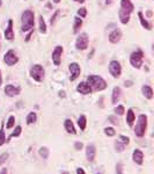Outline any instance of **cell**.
I'll return each mask as SVG.
<instances>
[{"mask_svg": "<svg viewBox=\"0 0 154 174\" xmlns=\"http://www.w3.org/2000/svg\"><path fill=\"white\" fill-rule=\"evenodd\" d=\"M64 127H65V130L69 132V134H72L74 135L77 131H75V129H74V126H73V123L71 120H65V123H64Z\"/></svg>", "mask_w": 154, "mask_h": 174, "instance_id": "24", "label": "cell"}, {"mask_svg": "<svg viewBox=\"0 0 154 174\" xmlns=\"http://www.w3.org/2000/svg\"><path fill=\"white\" fill-rule=\"evenodd\" d=\"M31 35H32V30H30V32H29V34H28V36L26 37V42H29L30 37H31Z\"/></svg>", "mask_w": 154, "mask_h": 174, "instance_id": "43", "label": "cell"}, {"mask_svg": "<svg viewBox=\"0 0 154 174\" xmlns=\"http://www.w3.org/2000/svg\"><path fill=\"white\" fill-rule=\"evenodd\" d=\"M118 142L122 143V144H124V145H128L130 143V138L129 137H126V136H123V135H121V136H118V139H117Z\"/></svg>", "mask_w": 154, "mask_h": 174, "instance_id": "30", "label": "cell"}, {"mask_svg": "<svg viewBox=\"0 0 154 174\" xmlns=\"http://www.w3.org/2000/svg\"><path fill=\"white\" fill-rule=\"evenodd\" d=\"M147 15H148V16H152V12H151V11H150V12H147Z\"/></svg>", "mask_w": 154, "mask_h": 174, "instance_id": "49", "label": "cell"}, {"mask_svg": "<svg viewBox=\"0 0 154 174\" xmlns=\"http://www.w3.org/2000/svg\"><path fill=\"white\" fill-rule=\"evenodd\" d=\"M97 174H99V173H97Z\"/></svg>", "mask_w": 154, "mask_h": 174, "instance_id": "54", "label": "cell"}, {"mask_svg": "<svg viewBox=\"0 0 154 174\" xmlns=\"http://www.w3.org/2000/svg\"><path fill=\"white\" fill-rule=\"evenodd\" d=\"M0 174H7V170H6V168H2L1 172H0Z\"/></svg>", "mask_w": 154, "mask_h": 174, "instance_id": "44", "label": "cell"}, {"mask_svg": "<svg viewBox=\"0 0 154 174\" xmlns=\"http://www.w3.org/2000/svg\"><path fill=\"white\" fill-rule=\"evenodd\" d=\"M122 40V32L119 29H115L109 34V42L113 44H117Z\"/></svg>", "mask_w": 154, "mask_h": 174, "instance_id": "14", "label": "cell"}, {"mask_svg": "<svg viewBox=\"0 0 154 174\" xmlns=\"http://www.w3.org/2000/svg\"><path fill=\"white\" fill-rule=\"evenodd\" d=\"M108 120H109V121L111 122L113 124H115V126H117V124H118V120H116V118L113 117V116H109V117H108Z\"/></svg>", "mask_w": 154, "mask_h": 174, "instance_id": "41", "label": "cell"}, {"mask_svg": "<svg viewBox=\"0 0 154 174\" xmlns=\"http://www.w3.org/2000/svg\"><path fill=\"white\" fill-rule=\"evenodd\" d=\"M35 26V13L31 9H26L21 14V30L23 32L32 30Z\"/></svg>", "mask_w": 154, "mask_h": 174, "instance_id": "1", "label": "cell"}, {"mask_svg": "<svg viewBox=\"0 0 154 174\" xmlns=\"http://www.w3.org/2000/svg\"><path fill=\"white\" fill-rule=\"evenodd\" d=\"M8 156H9L8 153H2V154H0V166H1V165H2V164H4V162H6V160H7V159H8Z\"/></svg>", "mask_w": 154, "mask_h": 174, "instance_id": "38", "label": "cell"}, {"mask_svg": "<svg viewBox=\"0 0 154 174\" xmlns=\"http://www.w3.org/2000/svg\"><path fill=\"white\" fill-rule=\"evenodd\" d=\"M69 70H70V73H71V76H70V80L71 81H74L77 78L80 77L81 67L77 62H72V63L69 65Z\"/></svg>", "mask_w": 154, "mask_h": 174, "instance_id": "9", "label": "cell"}, {"mask_svg": "<svg viewBox=\"0 0 154 174\" xmlns=\"http://www.w3.org/2000/svg\"><path fill=\"white\" fill-rule=\"evenodd\" d=\"M78 16L80 17H86L87 16V8L85 7H81L78 9Z\"/></svg>", "mask_w": 154, "mask_h": 174, "instance_id": "34", "label": "cell"}, {"mask_svg": "<svg viewBox=\"0 0 154 174\" xmlns=\"http://www.w3.org/2000/svg\"><path fill=\"white\" fill-rule=\"evenodd\" d=\"M53 2H55V4H59V2H60V0H53Z\"/></svg>", "mask_w": 154, "mask_h": 174, "instance_id": "47", "label": "cell"}, {"mask_svg": "<svg viewBox=\"0 0 154 174\" xmlns=\"http://www.w3.org/2000/svg\"><path fill=\"white\" fill-rule=\"evenodd\" d=\"M5 143H6V136H5L4 128L1 127V129H0V146L4 145Z\"/></svg>", "mask_w": 154, "mask_h": 174, "instance_id": "32", "label": "cell"}, {"mask_svg": "<svg viewBox=\"0 0 154 174\" xmlns=\"http://www.w3.org/2000/svg\"><path fill=\"white\" fill-rule=\"evenodd\" d=\"M110 1H111V0H107V4H109Z\"/></svg>", "mask_w": 154, "mask_h": 174, "instance_id": "52", "label": "cell"}, {"mask_svg": "<svg viewBox=\"0 0 154 174\" xmlns=\"http://www.w3.org/2000/svg\"><path fill=\"white\" fill-rule=\"evenodd\" d=\"M21 131H22V128H21L20 126L15 127V129H14V131L12 132V135H11V137H17V136H20Z\"/></svg>", "mask_w": 154, "mask_h": 174, "instance_id": "35", "label": "cell"}, {"mask_svg": "<svg viewBox=\"0 0 154 174\" xmlns=\"http://www.w3.org/2000/svg\"><path fill=\"white\" fill-rule=\"evenodd\" d=\"M2 84V76H1V71H0V86Z\"/></svg>", "mask_w": 154, "mask_h": 174, "instance_id": "45", "label": "cell"}, {"mask_svg": "<svg viewBox=\"0 0 154 174\" xmlns=\"http://www.w3.org/2000/svg\"><path fill=\"white\" fill-rule=\"evenodd\" d=\"M132 159L136 164L142 165V162H144V153L140 150H134L133 153H132Z\"/></svg>", "mask_w": 154, "mask_h": 174, "instance_id": "19", "label": "cell"}, {"mask_svg": "<svg viewBox=\"0 0 154 174\" xmlns=\"http://www.w3.org/2000/svg\"><path fill=\"white\" fill-rule=\"evenodd\" d=\"M74 1H78V0H74Z\"/></svg>", "mask_w": 154, "mask_h": 174, "instance_id": "53", "label": "cell"}, {"mask_svg": "<svg viewBox=\"0 0 154 174\" xmlns=\"http://www.w3.org/2000/svg\"><path fill=\"white\" fill-rule=\"evenodd\" d=\"M37 120V115L36 113H34V112H31V113H29L28 115H27V118H26V122H27V124H34L35 122H36Z\"/></svg>", "mask_w": 154, "mask_h": 174, "instance_id": "25", "label": "cell"}, {"mask_svg": "<svg viewBox=\"0 0 154 174\" xmlns=\"http://www.w3.org/2000/svg\"><path fill=\"white\" fill-rule=\"evenodd\" d=\"M142 95L146 97V99H148V100H151V99H153V88L151 87V86L148 85H144L142 87Z\"/></svg>", "mask_w": 154, "mask_h": 174, "instance_id": "20", "label": "cell"}, {"mask_svg": "<svg viewBox=\"0 0 154 174\" xmlns=\"http://www.w3.org/2000/svg\"><path fill=\"white\" fill-rule=\"evenodd\" d=\"M29 73H30V77H31L35 81H37V82H42V81L44 80L45 71L41 64L32 65L31 67H30Z\"/></svg>", "mask_w": 154, "mask_h": 174, "instance_id": "4", "label": "cell"}, {"mask_svg": "<svg viewBox=\"0 0 154 174\" xmlns=\"http://www.w3.org/2000/svg\"><path fill=\"white\" fill-rule=\"evenodd\" d=\"M40 20H38V26H40V32L42 34H46V23H45L44 19H43V16L41 15L38 17Z\"/></svg>", "mask_w": 154, "mask_h": 174, "instance_id": "27", "label": "cell"}, {"mask_svg": "<svg viewBox=\"0 0 154 174\" xmlns=\"http://www.w3.org/2000/svg\"><path fill=\"white\" fill-rule=\"evenodd\" d=\"M61 174H70L69 172H64V173H61Z\"/></svg>", "mask_w": 154, "mask_h": 174, "instance_id": "51", "label": "cell"}, {"mask_svg": "<svg viewBox=\"0 0 154 174\" xmlns=\"http://www.w3.org/2000/svg\"><path fill=\"white\" fill-rule=\"evenodd\" d=\"M109 72L110 74L113 76V78L117 79V78L121 77L122 74V66L119 64L118 61H111L109 63Z\"/></svg>", "mask_w": 154, "mask_h": 174, "instance_id": "8", "label": "cell"}, {"mask_svg": "<svg viewBox=\"0 0 154 174\" xmlns=\"http://www.w3.org/2000/svg\"><path fill=\"white\" fill-rule=\"evenodd\" d=\"M40 154H41V157H42V158L48 159V157H49V150L46 149V147H42V149L40 150Z\"/></svg>", "mask_w": 154, "mask_h": 174, "instance_id": "33", "label": "cell"}, {"mask_svg": "<svg viewBox=\"0 0 154 174\" xmlns=\"http://www.w3.org/2000/svg\"><path fill=\"white\" fill-rule=\"evenodd\" d=\"M21 92V89L19 87H15L14 85H7L5 87V94L9 97H16V95H19Z\"/></svg>", "mask_w": 154, "mask_h": 174, "instance_id": "13", "label": "cell"}, {"mask_svg": "<svg viewBox=\"0 0 154 174\" xmlns=\"http://www.w3.org/2000/svg\"><path fill=\"white\" fill-rule=\"evenodd\" d=\"M59 14H60V11H59V9H57L56 12L53 13V15L51 16V20H50L51 24H55V22H56V20H57V16L59 15Z\"/></svg>", "mask_w": 154, "mask_h": 174, "instance_id": "37", "label": "cell"}, {"mask_svg": "<svg viewBox=\"0 0 154 174\" xmlns=\"http://www.w3.org/2000/svg\"><path fill=\"white\" fill-rule=\"evenodd\" d=\"M87 82L88 85L90 86V88L96 91V92H100V91H103V89L107 88V82L101 76H96V74H90L87 77Z\"/></svg>", "mask_w": 154, "mask_h": 174, "instance_id": "2", "label": "cell"}, {"mask_svg": "<svg viewBox=\"0 0 154 174\" xmlns=\"http://www.w3.org/2000/svg\"><path fill=\"white\" fill-rule=\"evenodd\" d=\"M104 134L107 135V136H109V137H113V136L116 135V131H115V129L111 128V127H107V128H104Z\"/></svg>", "mask_w": 154, "mask_h": 174, "instance_id": "28", "label": "cell"}, {"mask_svg": "<svg viewBox=\"0 0 154 174\" xmlns=\"http://www.w3.org/2000/svg\"><path fill=\"white\" fill-rule=\"evenodd\" d=\"M82 23H84V21L81 19L80 16H75L74 17V23H73V32L74 34H78L80 28L82 27Z\"/></svg>", "mask_w": 154, "mask_h": 174, "instance_id": "22", "label": "cell"}, {"mask_svg": "<svg viewBox=\"0 0 154 174\" xmlns=\"http://www.w3.org/2000/svg\"><path fill=\"white\" fill-rule=\"evenodd\" d=\"M130 13L125 12V11H123V9H119V12H118V17H119V21H121V23L123 24H126V23H129V21H130Z\"/></svg>", "mask_w": 154, "mask_h": 174, "instance_id": "21", "label": "cell"}, {"mask_svg": "<svg viewBox=\"0 0 154 174\" xmlns=\"http://www.w3.org/2000/svg\"><path fill=\"white\" fill-rule=\"evenodd\" d=\"M78 2H81V4H84V2H85V0H78Z\"/></svg>", "mask_w": 154, "mask_h": 174, "instance_id": "48", "label": "cell"}, {"mask_svg": "<svg viewBox=\"0 0 154 174\" xmlns=\"http://www.w3.org/2000/svg\"><path fill=\"white\" fill-rule=\"evenodd\" d=\"M134 121H136V115H134V113H133V109L130 108V109L128 110V113H126V122H128V126L132 127Z\"/></svg>", "mask_w": 154, "mask_h": 174, "instance_id": "23", "label": "cell"}, {"mask_svg": "<svg viewBox=\"0 0 154 174\" xmlns=\"http://www.w3.org/2000/svg\"><path fill=\"white\" fill-rule=\"evenodd\" d=\"M124 113H125V109H124V106H117L116 108H115V114L116 115H119V116H122V115H124Z\"/></svg>", "mask_w": 154, "mask_h": 174, "instance_id": "31", "label": "cell"}, {"mask_svg": "<svg viewBox=\"0 0 154 174\" xmlns=\"http://www.w3.org/2000/svg\"><path fill=\"white\" fill-rule=\"evenodd\" d=\"M14 123H15V117L11 115L9 117H8V121H7V124H6V128L7 129H12L13 127H14Z\"/></svg>", "mask_w": 154, "mask_h": 174, "instance_id": "29", "label": "cell"}, {"mask_svg": "<svg viewBox=\"0 0 154 174\" xmlns=\"http://www.w3.org/2000/svg\"><path fill=\"white\" fill-rule=\"evenodd\" d=\"M115 147H116V151H117V152H122V151H124L125 145L122 144V143H119L118 141H116V143H115Z\"/></svg>", "mask_w": 154, "mask_h": 174, "instance_id": "36", "label": "cell"}, {"mask_svg": "<svg viewBox=\"0 0 154 174\" xmlns=\"http://www.w3.org/2000/svg\"><path fill=\"white\" fill-rule=\"evenodd\" d=\"M116 172H117V174H124L123 173V165H122L121 162H118L117 165H116Z\"/></svg>", "mask_w": 154, "mask_h": 174, "instance_id": "39", "label": "cell"}, {"mask_svg": "<svg viewBox=\"0 0 154 174\" xmlns=\"http://www.w3.org/2000/svg\"><path fill=\"white\" fill-rule=\"evenodd\" d=\"M95 156H96V147H95V145L90 144V145H88L87 146V149H86V157H87V160H88L89 162H94Z\"/></svg>", "mask_w": 154, "mask_h": 174, "instance_id": "15", "label": "cell"}, {"mask_svg": "<svg viewBox=\"0 0 154 174\" xmlns=\"http://www.w3.org/2000/svg\"><path fill=\"white\" fill-rule=\"evenodd\" d=\"M146 129H147V116L142 114L138 116V121L137 124H136V128H134V134L137 137H144L146 132Z\"/></svg>", "mask_w": 154, "mask_h": 174, "instance_id": "3", "label": "cell"}, {"mask_svg": "<svg viewBox=\"0 0 154 174\" xmlns=\"http://www.w3.org/2000/svg\"><path fill=\"white\" fill-rule=\"evenodd\" d=\"M138 17H139V21H140V24H142V28H145L146 30H148V32L152 30V23L146 20L144 14H142V12H138Z\"/></svg>", "mask_w": 154, "mask_h": 174, "instance_id": "18", "label": "cell"}, {"mask_svg": "<svg viewBox=\"0 0 154 174\" xmlns=\"http://www.w3.org/2000/svg\"><path fill=\"white\" fill-rule=\"evenodd\" d=\"M78 126L80 127L81 130H85L86 126H87V117L85 115H81L80 117L78 118Z\"/></svg>", "mask_w": 154, "mask_h": 174, "instance_id": "26", "label": "cell"}, {"mask_svg": "<svg viewBox=\"0 0 154 174\" xmlns=\"http://www.w3.org/2000/svg\"><path fill=\"white\" fill-rule=\"evenodd\" d=\"M1 5H2V0H0V7H1Z\"/></svg>", "mask_w": 154, "mask_h": 174, "instance_id": "50", "label": "cell"}, {"mask_svg": "<svg viewBox=\"0 0 154 174\" xmlns=\"http://www.w3.org/2000/svg\"><path fill=\"white\" fill-rule=\"evenodd\" d=\"M144 63V52L142 50H136L130 55V64L134 69H140Z\"/></svg>", "mask_w": 154, "mask_h": 174, "instance_id": "5", "label": "cell"}, {"mask_svg": "<svg viewBox=\"0 0 154 174\" xmlns=\"http://www.w3.org/2000/svg\"><path fill=\"white\" fill-rule=\"evenodd\" d=\"M82 147H84V144L81 142H75V144H74V149L78 151H80L82 150Z\"/></svg>", "mask_w": 154, "mask_h": 174, "instance_id": "40", "label": "cell"}, {"mask_svg": "<svg viewBox=\"0 0 154 174\" xmlns=\"http://www.w3.org/2000/svg\"><path fill=\"white\" fill-rule=\"evenodd\" d=\"M121 95H122V89L121 87H113V94H111V103L113 105H116L118 101H119V99H121Z\"/></svg>", "mask_w": 154, "mask_h": 174, "instance_id": "17", "label": "cell"}, {"mask_svg": "<svg viewBox=\"0 0 154 174\" xmlns=\"http://www.w3.org/2000/svg\"><path fill=\"white\" fill-rule=\"evenodd\" d=\"M5 38L7 41H12L14 38V30H13V20L12 19H9L8 20V23H7V27L5 29Z\"/></svg>", "mask_w": 154, "mask_h": 174, "instance_id": "12", "label": "cell"}, {"mask_svg": "<svg viewBox=\"0 0 154 174\" xmlns=\"http://www.w3.org/2000/svg\"><path fill=\"white\" fill-rule=\"evenodd\" d=\"M131 85H132V82H131V81H128V82L125 81V86H131Z\"/></svg>", "mask_w": 154, "mask_h": 174, "instance_id": "46", "label": "cell"}, {"mask_svg": "<svg viewBox=\"0 0 154 174\" xmlns=\"http://www.w3.org/2000/svg\"><path fill=\"white\" fill-rule=\"evenodd\" d=\"M88 44H89V37L88 35L86 34V32H81L80 35L78 36L77 41H75V48L77 50H86V49L88 48Z\"/></svg>", "mask_w": 154, "mask_h": 174, "instance_id": "6", "label": "cell"}, {"mask_svg": "<svg viewBox=\"0 0 154 174\" xmlns=\"http://www.w3.org/2000/svg\"><path fill=\"white\" fill-rule=\"evenodd\" d=\"M64 52V49L61 45H57L56 48L53 49L52 55H51V59H52L53 64L56 66H59L61 63V55Z\"/></svg>", "mask_w": 154, "mask_h": 174, "instance_id": "10", "label": "cell"}, {"mask_svg": "<svg viewBox=\"0 0 154 174\" xmlns=\"http://www.w3.org/2000/svg\"><path fill=\"white\" fill-rule=\"evenodd\" d=\"M4 63L8 66H14L15 64L19 63V57L16 55V52L14 50H8L7 52L5 53L4 56Z\"/></svg>", "mask_w": 154, "mask_h": 174, "instance_id": "7", "label": "cell"}, {"mask_svg": "<svg viewBox=\"0 0 154 174\" xmlns=\"http://www.w3.org/2000/svg\"><path fill=\"white\" fill-rule=\"evenodd\" d=\"M77 92L82 94V95H87V94L92 93L93 89L90 88V86L88 85L87 81H81L80 84H78V86H77Z\"/></svg>", "mask_w": 154, "mask_h": 174, "instance_id": "11", "label": "cell"}, {"mask_svg": "<svg viewBox=\"0 0 154 174\" xmlns=\"http://www.w3.org/2000/svg\"><path fill=\"white\" fill-rule=\"evenodd\" d=\"M121 8L131 14L134 11V5L132 4L131 0H121Z\"/></svg>", "mask_w": 154, "mask_h": 174, "instance_id": "16", "label": "cell"}, {"mask_svg": "<svg viewBox=\"0 0 154 174\" xmlns=\"http://www.w3.org/2000/svg\"><path fill=\"white\" fill-rule=\"evenodd\" d=\"M77 174H86V172L82 170V168H80V167H79V168H77Z\"/></svg>", "mask_w": 154, "mask_h": 174, "instance_id": "42", "label": "cell"}]
</instances>
